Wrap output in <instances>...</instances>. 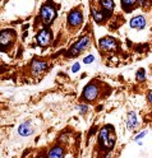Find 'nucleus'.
Returning <instances> with one entry per match:
<instances>
[{"label":"nucleus","mask_w":152,"mask_h":158,"mask_svg":"<svg viewBox=\"0 0 152 158\" xmlns=\"http://www.w3.org/2000/svg\"><path fill=\"white\" fill-rule=\"evenodd\" d=\"M115 142H116V136L114 127L111 125H105L104 127H101L98 133V144L101 149L111 151L115 145Z\"/></svg>","instance_id":"1"},{"label":"nucleus","mask_w":152,"mask_h":158,"mask_svg":"<svg viewBox=\"0 0 152 158\" xmlns=\"http://www.w3.org/2000/svg\"><path fill=\"white\" fill-rule=\"evenodd\" d=\"M17 38V33L14 29H3L0 32V51L7 52L11 50Z\"/></svg>","instance_id":"2"},{"label":"nucleus","mask_w":152,"mask_h":158,"mask_svg":"<svg viewBox=\"0 0 152 158\" xmlns=\"http://www.w3.org/2000/svg\"><path fill=\"white\" fill-rule=\"evenodd\" d=\"M89 45H91V36H88V35L82 36L72 47L69 48L68 55L72 56V57H76V56L82 54L85 50H87V48L89 47Z\"/></svg>","instance_id":"3"},{"label":"nucleus","mask_w":152,"mask_h":158,"mask_svg":"<svg viewBox=\"0 0 152 158\" xmlns=\"http://www.w3.org/2000/svg\"><path fill=\"white\" fill-rule=\"evenodd\" d=\"M98 93H100V87L95 81H92L85 87L80 98H82L85 102H93L98 97Z\"/></svg>","instance_id":"4"},{"label":"nucleus","mask_w":152,"mask_h":158,"mask_svg":"<svg viewBox=\"0 0 152 158\" xmlns=\"http://www.w3.org/2000/svg\"><path fill=\"white\" fill-rule=\"evenodd\" d=\"M40 18H41V21L44 22V24H46V26L51 24L55 21V18H56V8H55V5H53L51 3H47V4L42 5L41 12H40Z\"/></svg>","instance_id":"5"},{"label":"nucleus","mask_w":152,"mask_h":158,"mask_svg":"<svg viewBox=\"0 0 152 158\" xmlns=\"http://www.w3.org/2000/svg\"><path fill=\"white\" fill-rule=\"evenodd\" d=\"M68 26L70 28H79L83 23V14L80 9H73L68 14Z\"/></svg>","instance_id":"6"},{"label":"nucleus","mask_w":152,"mask_h":158,"mask_svg":"<svg viewBox=\"0 0 152 158\" xmlns=\"http://www.w3.org/2000/svg\"><path fill=\"white\" fill-rule=\"evenodd\" d=\"M51 41H53V32H51V29H49V28L41 29L36 36V42L41 47L49 46L51 44Z\"/></svg>","instance_id":"7"},{"label":"nucleus","mask_w":152,"mask_h":158,"mask_svg":"<svg viewBox=\"0 0 152 158\" xmlns=\"http://www.w3.org/2000/svg\"><path fill=\"white\" fill-rule=\"evenodd\" d=\"M98 45H100V48L102 51H106V52H110V51H114L116 50L118 47V42L114 37L111 36H106V37H102L98 41Z\"/></svg>","instance_id":"8"},{"label":"nucleus","mask_w":152,"mask_h":158,"mask_svg":"<svg viewBox=\"0 0 152 158\" xmlns=\"http://www.w3.org/2000/svg\"><path fill=\"white\" fill-rule=\"evenodd\" d=\"M49 68V63L45 60H41V59H33L31 63V72L33 73V75H40L44 72L47 70Z\"/></svg>","instance_id":"9"},{"label":"nucleus","mask_w":152,"mask_h":158,"mask_svg":"<svg viewBox=\"0 0 152 158\" xmlns=\"http://www.w3.org/2000/svg\"><path fill=\"white\" fill-rule=\"evenodd\" d=\"M147 24V21H146V18L143 15H136L130 19V22H129V26L130 28H133V29H139V31H142V29H145Z\"/></svg>","instance_id":"10"},{"label":"nucleus","mask_w":152,"mask_h":158,"mask_svg":"<svg viewBox=\"0 0 152 158\" xmlns=\"http://www.w3.org/2000/svg\"><path fill=\"white\" fill-rule=\"evenodd\" d=\"M141 125V121L138 120L137 114L134 111L128 112V117H127V129L128 130H134Z\"/></svg>","instance_id":"11"},{"label":"nucleus","mask_w":152,"mask_h":158,"mask_svg":"<svg viewBox=\"0 0 152 158\" xmlns=\"http://www.w3.org/2000/svg\"><path fill=\"white\" fill-rule=\"evenodd\" d=\"M33 126H32V124L29 123V121H24V123H22L21 125L18 126V134L21 135V136H23V138H26V136H31L32 134H33Z\"/></svg>","instance_id":"12"},{"label":"nucleus","mask_w":152,"mask_h":158,"mask_svg":"<svg viewBox=\"0 0 152 158\" xmlns=\"http://www.w3.org/2000/svg\"><path fill=\"white\" fill-rule=\"evenodd\" d=\"M64 157H65V149L60 144H58L49 151L46 158H64Z\"/></svg>","instance_id":"13"},{"label":"nucleus","mask_w":152,"mask_h":158,"mask_svg":"<svg viewBox=\"0 0 152 158\" xmlns=\"http://www.w3.org/2000/svg\"><path fill=\"white\" fill-rule=\"evenodd\" d=\"M100 5H101V10H104L105 14L107 17L111 15V13H113L114 10V6H115V3H114V0H100Z\"/></svg>","instance_id":"14"},{"label":"nucleus","mask_w":152,"mask_h":158,"mask_svg":"<svg viewBox=\"0 0 152 158\" xmlns=\"http://www.w3.org/2000/svg\"><path fill=\"white\" fill-rule=\"evenodd\" d=\"M138 6V0H121V8L125 13L133 12Z\"/></svg>","instance_id":"15"},{"label":"nucleus","mask_w":152,"mask_h":158,"mask_svg":"<svg viewBox=\"0 0 152 158\" xmlns=\"http://www.w3.org/2000/svg\"><path fill=\"white\" fill-rule=\"evenodd\" d=\"M92 15H93V19H95V22L98 23V24H102L106 19L109 18L104 10H97L96 8H92Z\"/></svg>","instance_id":"16"},{"label":"nucleus","mask_w":152,"mask_h":158,"mask_svg":"<svg viewBox=\"0 0 152 158\" xmlns=\"http://www.w3.org/2000/svg\"><path fill=\"white\" fill-rule=\"evenodd\" d=\"M136 79L138 82H145L146 81V72H145V69H139V70L136 73Z\"/></svg>","instance_id":"17"},{"label":"nucleus","mask_w":152,"mask_h":158,"mask_svg":"<svg viewBox=\"0 0 152 158\" xmlns=\"http://www.w3.org/2000/svg\"><path fill=\"white\" fill-rule=\"evenodd\" d=\"M138 5L142 9H148L152 5V2H151V0H138Z\"/></svg>","instance_id":"18"},{"label":"nucleus","mask_w":152,"mask_h":158,"mask_svg":"<svg viewBox=\"0 0 152 158\" xmlns=\"http://www.w3.org/2000/svg\"><path fill=\"white\" fill-rule=\"evenodd\" d=\"M76 108H77V111H78L80 115H85V114L88 112V106H87V105H78Z\"/></svg>","instance_id":"19"},{"label":"nucleus","mask_w":152,"mask_h":158,"mask_svg":"<svg viewBox=\"0 0 152 158\" xmlns=\"http://www.w3.org/2000/svg\"><path fill=\"white\" fill-rule=\"evenodd\" d=\"M95 61V56L93 55H87L85 59H83V63L85 64H92Z\"/></svg>","instance_id":"20"},{"label":"nucleus","mask_w":152,"mask_h":158,"mask_svg":"<svg viewBox=\"0 0 152 158\" xmlns=\"http://www.w3.org/2000/svg\"><path fill=\"white\" fill-rule=\"evenodd\" d=\"M147 133H148L147 130H143V131H141L139 134H137V135L134 136V142H138V140H141V139H142V138H145V136L147 135Z\"/></svg>","instance_id":"21"},{"label":"nucleus","mask_w":152,"mask_h":158,"mask_svg":"<svg viewBox=\"0 0 152 158\" xmlns=\"http://www.w3.org/2000/svg\"><path fill=\"white\" fill-rule=\"evenodd\" d=\"M79 69H80V64H79V63H76V64L72 66V72H73V73H77V72H79Z\"/></svg>","instance_id":"22"},{"label":"nucleus","mask_w":152,"mask_h":158,"mask_svg":"<svg viewBox=\"0 0 152 158\" xmlns=\"http://www.w3.org/2000/svg\"><path fill=\"white\" fill-rule=\"evenodd\" d=\"M147 100H148V102H150V103H152V91L147 94Z\"/></svg>","instance_id":"23"},{"label":"nucleus","mask_w":152,"mask_h":158,"mask_svg":"<svg viewBox=\"0 0 152 158\" xmlns=\"http://www.w3.org/2000/svg\"><path fill=\"white\" fill-rule=\"evenodd\" d=\"M36 158H46V157H44V156H41V154H40V156H37Z\"/></svg>","instance_id":"24"}]
</instances>
